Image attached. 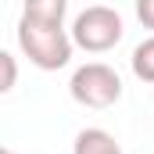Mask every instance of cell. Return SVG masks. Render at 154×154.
Segmentation results:
<instances>
[{
	"mask_svg": "<svg viewBox=\"0 0 154 154\" xmlns=\"http://www.w3.org/2000/svg\"><path fill=\"white\" fill-rule=\"evenodd\" d=\"M68 90H72V97H75L82 108H111L118 97H122V79H118V72L111 65L90 61V65L75 68Z\"/></svg>",
	"mask_w": 154,
	"mask_h": 154,
	"instance_id": "3",
	"label": "cell"
},
{
	"mask_svg": "<svg viewBox=\"0 0 154 154\" xmlns=\"http://www.w3.org/2000/svg\"><path fill=\"white\" fill-rule=\"evenodd\" d=\"M0 154H14V151H11V147H0Z\"/></svg>",
	"mask_w": 154,
	"mask_h": 154,
	"instance_id": "9",
	"label": "cell"
},
{
	"mask_svg": "<svg viewBox=\"0 0 154 154\" xmlns=\"http://www.w3.org/2000/svg\"><path fill=\"white\" fill-rule=\"evenodd\" d=\"M14 75H18V68H14V57H11L7 50H0V93H7V90L14 86Z\"/></svg>",
	"mask_w": 154,
	"mask_h": 154,
	"instance_id": "7",
	"label": "cell"
},
{
	"mask_svg": "<svg viewBox=\"0 0 154 154\" xmlns=\"http://www.w3.org/2000/svg\"><path fill=\"white\" fill-rule=\"evenodd\" d=\"M133 72L143 82H154V36L136 43V50H133Z\"/></svg>",
	"mask_w": 154,
	"mask_h": 154,
	"instance_id": "6",
	"label": "cell"
},
{
	"mask_svg": "<svg viewBox=\"0 0 154 154\" xmlns=\"http://www.w3.org/2000/svg\"><path fill=\"white\" fill-rule=\"evenodd\" d=\"M18 43H22L25 57L43 72L65 68L72 61V47H75V39L65 32L61 22H39L29 14H22V22H18Z\"/></svg>",
	"mask_w": 154,
	"mask_h": 154,
	"instance_id": "1",
	"label": "cell"
},
{
	"mask_svg": "<svg viewBox=\"0 0 154 154\" xmlns=\"http://www.w3.org/2000/svg\"><path fill=\"white\" fill-rule=\"evenodd\" d=\"M29 18H39V22H61L65 11H68V0H22Z\"/></svg>",
	"mask_w": 154,
	"mask_h": 154,
	"instance_id": "5",
	"label": "cell"
},
{
	"mask_svg": "<svg viewBox=\"0 0 154 154\" xmlns=\"http://www.w3.org/2000/svg\"><path fill=\"white\" fill-rule=\"evenodd\" d=\"M122 32H125L122 14H118L115 7H108V4H93V7L79 11L75 22H72V39H75V47L90 50V54L111 50L118 39H122Z\"/></svg>",
	"mask_w": 154,
	"mask_h": 154,
	"instance_id": "2",
	"label": "cell"
},
{
	"mask_svg": "<svg viewBox=\"0 0 154 154\" xmlns=\"http://www.w3.org/2000/svg\"><path fill=\"white\" fill-rule=\"evenodd\" d=\"M72 154H125V151L118 147V140L111 133H104V129H82L75 136Z\"/></svg>",
	"mask_w": 154,
	"mask_h": 154,
	"instance_id": "4",
	"label": "cell"
},
{
	"mask_svg": "<svg viewBox=\"0 0 154 154\" xmlns=\"http://www.w3.org/2000/svg\"><path fill=\"white\" fill-rule=\"evenodd\" d=\"M136 18L143 22V29H154V0H136Z\"/></svg>",
	"mask_w": 154,
	"mask_h": 154,
	"instance_id": "8",
	"label": "cell"
}]
</instances>
